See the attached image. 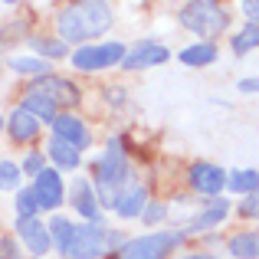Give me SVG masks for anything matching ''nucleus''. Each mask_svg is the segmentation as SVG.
Here are the masks:
<instances>
[{"label":"nucleus","instance_id":"1","mask_svg":"<svg viewBox=\"0 0 259 259\" xmlns=\"http://www.w3.org/2000/svg\"><path fill=\"white\" fill-rule=\"evenodd\" d=\"M112 26V7L102 0H85V4H72L56 17V30L63 43H85L92 36Z\"/></svg>","mask_w":259,"mask_h":259},{"label":"nucleus","instance_id":"2","mask_svg":"<svg viewBox=\"0 0 259 259\" xmlns=\"http://www.w3.org/2000/svg\"><path fill=\"white\" fill-rule=\"evenodd\" d=\"M132 184V167H128V158H125V148H121V138H112L105 145V154L95 161V200L102 207L115 210L118 203V194Z\"/></svg>","mask_w":259,"mask_h":259},{"label":"nucleus","instance_id":"3","mask_svg":"<svg viewBox=\"0 0 259 259\" xmlns=\"http://www.w3.org/2000/svg\"><path fill=\"white\" fill-rule=\"evenodd\" d=\"M184 26L197 36H220L230 26V13L220 4H210V0H194V4H184L177 13Z\"/></svg>","mask_w":259,"mask_h":259},{"label":"nucleus","instance_id":"4","mask_svg":"<svg viewBox=\"0 0 259 259\" xmlns=\"http://www.w3.org/2000/svg\"><path fill=\"white\" fill-rule=\"evenodd\" d=\"M181 243H184L181 230L145 233V236H135V240H125V246L118 249V259H164V256H171Z\"/></svg>","mask_w":259,"mask_h":259},{"label":"nucleus","instance_id":"5","mask_svg":"<svg viewBox=\"0 0 259 259\" xmlns=\"http://www.w3.org/2000/svg\"><path fill=\"white\" fill-rule=\"evenodd\" d=\"M125 59V43L112 39V43H95V46H79L72 53V66L82 72H99L108 66H121Z\"/></svg>","mask_w":259,"mask_h":259},{"label":"nucleus","instance_id":"6","mask_svg":"<svg viewBox=\"0 0 259 259\" xmlns=\"http://www.w3.org/2000/svg\"><path fill=\"white\" fill-rule=\"evenodd\" d=\"M108 253V230L102 223H82L76 227V240H72L66 259H99Z\"/></svg>","mask_w":259,"mask_h":259},{"label":"nucleus","instance_id":"7","mask_svg":"<svg viewBox=\"0 0 259 259\" xmlns=\"http://www.w3.org/2000/svg\"><path fill=\"white\" fill-rule=\"evenodd\" d=\"M30 92H36V95H43V99H50L53 105H76L79 99H82V92H79L76 85L69 82V79H63V76H39V79H33L30 82Z\"/></svg>","mask_w":259,"mask_h":259},{"label":"nucleus","instance_id":"8","mask_svg":"<svg viewBox=\"0 0 259 259\" xmlns=\"http://www.w3.org/2000/svg\"><path fill=\"white\" fill-rule=\"evenodd\" d=\"M187 181L200 197H210V200H213V197L227 187V171L217 167V164H210V161H197V164H190Z\"/></svg>","mask_w":259,"mask_h":259},{"label":"nucleus","instance_id":"9","mask_svg":"<svg viewBox=\"0 0 259 259\" xmlns=\"http://www.w3.org/2000/svg\"><path fill=\"white\" fill-rule=\"evenodd\" d=\"M171 59V50H167L164 43H154V39H141V43H135L132 50H125V59H121V66L125 69H151V66H161Z\"/></svg>","mask_w":259,"mask_h":259},{"label":"nucleus","instance_id":"10","mask_svg":"<svg viewBox=\"0 0 259 259\" xmlns=\"http://www.w3.org/2000/svg\"><path fill=\"white\" fill-rule=\"evenodd\" d=\"M33 197H36L39 210H56L66 197V187H63V177H59L56 167H46L39 177H33Z\"/></svg>","mask_w":259,"mask_h":259},{"label":"nucleus","instance_id":"11","mask_svg":"<svg viewBox=\"0 0 259 259\" xmlns=\"http://www.w3.org/2000/svg\"><path fill=\"white\" fill-rule=\"evenodd\" d=\"M17 233H20V240L26 243V249H30L33 256H46L53 249L50 230H46L43 220H36V217H17Z\"/></svg>","mask_w":259,"mask_h":259},{"label":"nucleus","instance_id":"12","mask_svg":"<svg viewBox=\"0 0 259 259\" xmlns=\"http://www.w3.org/2000/svg\"><path fill=\"white\" fill-rule=\"evenodd\" d=\"M53 138L72 145L76 151H85V148L92 145V135H89V128L82 125V118H76V115H59V118L53 121Z\"/></svg>","mask_w":259,"mask_h":259},{"label":"nucleus","instance_id":"13","mask_svg":"<svg viewBox=\"0 0 259 259\" xmlns=\"http://www.w3.org/2000/svg\"><path fill=\"white\" fill-rule=\"evenodd\" d=\"M227 213H230V203L223 200V197H213V200H210L207 207H203L200 213L194 217V220L184 223L181 233H184V236H190V233H203V230H213V227H220V223L227 220Z\"/></svg>","mask_w":259,"mask_h":259},{"label":"nucleus","instance_id":"14","mask_svg":"<svg viewBox=\"0 0 259 259\" xmlns=\"http://www.w3.org/2000/svg\"><path fill=\"white\" fill-rule=\"evenodd\" d=\"M145 207H148V187L145 184H128L125 190L118 194V203H115V213L118 217H125V220H138L141 213H145Z\"/></svg>","mask_w":259,"mask_h":259},{"label":"nucleus","instance_id":"15","mask_svg":"<svg viewBox=\"0 0 259 259\" xmlns=\"http://www.w3.org/2000/svg\"><path fill=\"white\" fill-rule=\"evenodd\" d=\"M7 132H10V138L17 141V145H26V141H33L39 135V121L33 118L26 108H13L10 118H7Z\"/></svg>","mask_w":259,"mask_h":259},{"label":"nucleus","instance_id":"16","mask_svg":"<svg viewBox=\"0 0 259 259\" xmlns=\"http://www.w3.org/2000/svg\"><path fill=\"white\" fill-rule=\"evenodd\" d=\"M72 207L82 213V220L99 223V200H95V190L85 177H79V181L72 184Z\"/></svg>","mask_w":259,"mask_h":259},{"label":"nucleus","instance_id":"17","mask_svg":"<svg viewBox=\"0 0 259 259\" xmlns=\"http://www.w3.org/2000/svg\"><path fill=\"white\" fill-rule=\"evenodd\" d=\"M217 43H210V39H200V43H190L181 50V63L184 66H194V69H200V66H210L217 63Z\"/></svg>","mask_w":259,"mask_h":259},{"label":"nucleus","instance_id":"18","mask_svg":"<svg viewBox=\"0 0 259 259\" xmlns=\"http://www.w3.org/2000/svg\"><path fill=\"white\" fill-rule=\"evenodd\" d=\"M46 154H50V161L56 164V171H76L79 167V151L72 145H66V141L59 138H50V145H46Z\"/></svg>","mask_w":259,"mask_h":259},{"label":"nucleus","instance_id":"19","mask_svg":"<svg viewBox=\"0 0 259 259\" xmlns=\"http://www.w3.org/2000/svg\"><path fill=\"white\" fill-rule=\"evenodd\" d=\"M20 108H26V112H30L33 118L39 121V125H43V121H50V125H53V121L59 118V108L53 105L50 99L36 95V92H26V95H23V102H20Z\"/></svg>","mask_w":259,"mask_h":259},{"label":"nucleus","instance_id":"20","mask_svg":"<svg viewBox=\"0 0 259 259\" xmlns=\"http://www.w3.org/2000/svg\"><path fill=\"white\" fill-rule=\"evenodd\" d=\"M50 240H53V246L59 249V253H69V246H72V240H76V223L72 220H66V217H53L50 220Z\"/></svg>","mask_w":259,"mask_h":259},{"label":"nucleus","instance_id":"21","mask_svg":"<svg viewBox=\"0 0 259 259\" xmlns=\"http://www.w3.org/2000/svg\"><path fill=\"white\" fill-rule=\"evenodd\" d=\"M230 253L236 259H259V230H243L230 236Z\"/></svg>","mask_w":259,"mask_h":259},{"label":"nucleus","instance_id":"22","mask_svg":"<svg viewBox=\"0 0 259 259\" xmlns=\"http://www.w3.org/2000/svg\"><path fill=\"white\" fill-rule=\"evenodd\" d=\"M227 187L233 190V194H256L259 190V171L256 167H236L233 174H227Z\"/></svg>","mask_w":259,"mask_h":259},{"label":"nucleus","instance_id":"23","mask_svg":"<svg viewBox=\"0 0 259 259\" xmlns=\"http://www.w3.org/2000/svg\"><path fill=\"white\" fill-rule=\"evenodd\" d=\"M26 46L39 53V59H63L69 53V46L63 39H50V36H26Z\"/></svg>","mask_w":259,"mask_h":259},{"label":"nucleus","instance_id":"24","mask_svg":"<svg viewBox=\"0 0 259 259\" xmlns=\"http://www.w3.org/2000/svg\"><path fill=\"white\" fill-rule=\"evenodd\" d=\"M10 69L17 72V76H33V79L50 76V63L39 59V56H13L10 59Z\"/></svg>","mask_w":259,"mask_h":259},{"label":"nucleus","instance_id":"25","mask_svg":"<svg viewBox=\"0 0 259 259\" xmlns=\"http://www.w3.org/2000/svg\"><path fill=\"white\" fill-rule=\"evenodd\" d=\"M256 46H259V23H246L236 36H230V50H233L236 56H246Z\"/></svg>","mask_w":259,"mask_h":259},{"label":"nucleus","instance_id":"26","mask_svg":"<svg viewBox=\"0 0 259 259\" xmlns=\"http://www.w3.org/2000/svg\"><path fill=\"white\" fill-rule=\"evenodd\" d=\"M17 217H36V210H39V203H36V197H33V190L30 187H23V190H17Z\"/></svg>","mask_w":259,"mask_h":259},{"label":"nucleus","instance_id":"27","mask_svg":"<svg viewBox=\"0 0 259 259\" xmlns=\"http://www.w3.org/2000/svg\"><path fill=\"white\" fill-rule=\"evenodd\" d=\"M20 164H13V161H0V190H17L20 184Z\"/></svg>","mask_w":259,"mask_h":259},{"label":"nucleus","instance_id":"28","mask_svg":"<svg viewBox=\"0 0 259 259\" xmlns=\"http://www.w3.org/2000/svg\"><path fill=\"white\" fill-rule=\"evenodd\" d=\"M20 171L30 174V177H39V174L46 171V158H43L39 151H30V154L23 158V164H20Z\"/></svg>","mask_w":259,"mask_h":259},{"label":"nucleus","instance_id":"29","mask_svg":"<svg viewBox=\"0 0 259 259\" xmlns=\"http://www.w3.org/2000/svg\"><path fill=\"white\" fill-rule=\"evenodd\" d=\"M236 210H240V217H246V220H259V190H256V194H246V197H243Z\"/></svg>","mask_w":259,"mask_h":259},{"label":"nucleus","instance_id":"30","mask_svg":"<svg viewBox=\"0 0 259 259\" xmlns=\"http://www.w3.org/2000/svg\"><path fill=\"white\" fill-rule=\"evenodd\" d=\"M164 217H167V207H164V203H148L145 213H141L138 220H141V223H148V227H154V223H161Z\"/></svg>","mask_w":259,"mask_h":259},{"label":"nucleus","instance_id":"31","mask_svg":"<svg viewBox=\"0 0 259 259\" xmlns=\"http://www.w3.org/2000/svg\"><path fill=\"white\" fill-rule=\"evenodd\" d=\"M0 259H20V249L13 240H0Z\"/></svg>","mask_w":259,"mask_h":259},{"label":"nucleus","instance_id":"32","mask_svg":"<svg viewBox=\"0 0 259 259\" xmlns=\"http://www.w3.org/2000/svg\"><path fill=\"white\" fill-rule=\"evenodd\" d=\"M243 13H246L249 23H259V0H246V4H243Z\"/></svg>","mask_w":259,"mask_h":259},{"label":"nucleus","instance_id":"33","mask_svg":"<svg viewBox=\"0 0 259 259\" xmlns=\"http://www.w3.org/2000/svg\"><path fill=\"white\" fill-rule=\"evenodd\" d=\"M236 89H240V92H259V79L256 76H246V79H240V82H236Z\"/></svg>","mask_w":259,"mask_h":259},{"label":"nucleus","instance_id":"34","mask_svg":"<svg viewBox=\"0 0 259 259\" xmlns=\"http://www.w3.org/2000/svg\"><path fill=\"white\" fill-rule=\"evenodd\" d=\"M181 259H217V256H210V253H190V256H181Z\"/></svg>","mask_w":259,"mask_h":259},{"label":"nucleus","instance_id":"35","mask_svg":"<svg viewBox=\"0 0 259 259\" xmlns=\"http://www.w3.org/2000/svg\"><path fill=\"white\" fill-rule=\"evenodd\" d=\"M0 128H4V115H0Z\"/></svg>","mask_w":259,"mask_h":259}]
</instances>
